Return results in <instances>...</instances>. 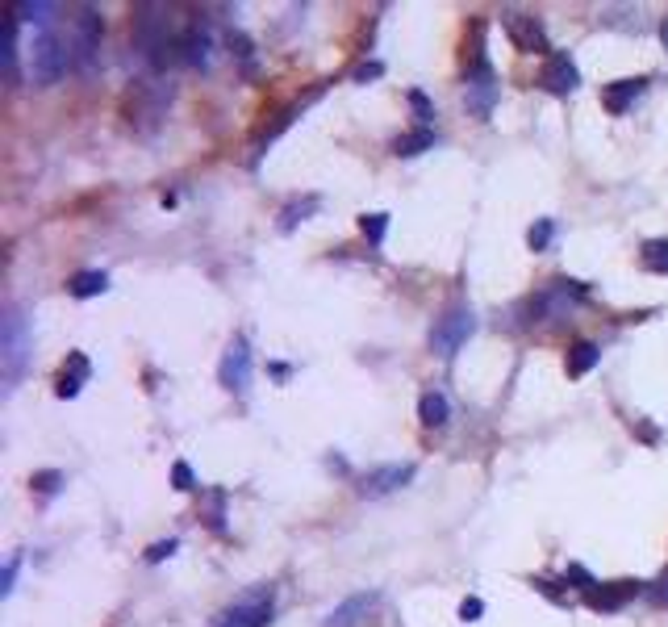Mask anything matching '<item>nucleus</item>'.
<instances>
[{
    "label": "nucleus",
    "mask_w": 668,
    "mask_h": 627,
    "mask_svg": "<svg viewBox=\"0 0 668 627\" xmlns=\"http://www.w3.org/2000/svg\"><path fill=\"white\" fill-rule=\"evenodd\" d=\"M502 30H505V38L514 42L518 55H552V42H547L543 21L531 17V13L505 9L502 13Z\"/></svg>",
    "instance_id": "nucleus-5"
},
{
    "label": "nucleus",
    "mask_w": 668,
    "mask_h": 627,
    "mask_svg": "<svg viewBox=\"0 0 668 627\" xmlns=\"http://www.w3.org/2000/svg\"><path fill=\"white\" fill-rule=\"evenodd\" d=\"M0 63H5V72H17V17L13 9L5 13V51H0Z\"/></svg>",
    "instance_id": "nucleus-22"
},
{
    "label": "nucleus",
    "mask_w": 668,
    "mask_h": 627,
    "mask_svg": "<svg viewBox=\"0 0 668 627\" xmlns=\"http://www.w3.org/2000/svg\"><path fill=\"white\" fill-rule=\"evenodd\" d=\"M431 147H434V134L426 130V126H418V130L397 134V138H393V155H405V159H410V155L431 151Z\"/></svg>",
    "instance_id": "nucleus-19"
},
{
    "label": "nucleus",
    "mask_w": 668,
    "mask_h": 627,
    "mask_svg": "<svg viewBox=\"0 0 668 627\" xmlns=\"http://www.w3.org/2000/svg\"><path fill=\"white\" fill-rule=\"evenodd\" d=\"M67 63H72V42L63 38L55 30H42L30 46V80L34 84H55L63 72H67Z\"/></svg>",
    "instance_id": "nucleus-3"
},
{
    "label": "nucleus",
    "mask_w": 668,
    "mask_h": 627,
    "mask_svg": "<svg viewBox=\"0 0 668 627\" xmlns=\"http://www.w3.org/2000/svg\"><path fill=\"white\" fill-rule=\"evenodd\" d=\"M539 84H543L547 93H555V96H568V93H576V84H581V72H576V63L568 59L564 51H552V55L543 59Z\"/></svg>",
    "instance_id": "nucleus-10"
},
{
    "label": "nucleus",
    "mask_w": 668,
    "mask_h": 627,
    "mask_svg": "<svg viewBox=\"0 0 668 627\" xmlns=\"http://www.w3.org/2000/svg\"><path fill=\"white\" fill-rule=\"evenodd\" d=\"M267 623H272V586L251 590L247 598H238L217 627H267Z\"/></svg>",
    "instance_id": "nucleus-8"
},
{
    "label": "nucleus",
    "mask_w": 668,
    "mask_h": 627,
    "mask_svg": "<svg viewBox=\"0 0 668 627\" xmlns=\"http://www.w3.org/2000/svg\"><path fill=\"white\" fill-rule=\"evenodd\" d=\"M217 380L226 393H243L251 385V343L238 335V339L226 343L222 351V364H217Z\"/></svg>",
    "instance_id": "nucleus-6"
},
{
    "label": "nucleus",
    "mask_w": 668,
    "mask_h": 627,
    "mask_svg": "<svg viewBox=\"0 0 668 627\" xmlns=\"http://www.w3.org/2000/svg\"><path fill=\"white\" fill-rule=\"evenodd\" d=\"M314 209H318V197H305V201H293V206H284V209H280V230L288 235V230L297 227V222H305Z\"/></svg>",
    "instance_id": "nucleus-23"
},
{
    "label": "nucleus",
    "mask_w": 668,
    "mask_h": 627,
    "mask_svg": "<svg viewBox=\"0 0 668 627\" xmlns=\"http://www.w3.org/2000/svg\"><path fill=\"white\" fill-rule=\"evenodd\" d=\"M639 264L656 272V277H668V238H648L643 251H639Z\"/></svg>",
    "instance_id": "nucleus-20"
},
{
    "label": "nucleus",
    "mask_w": 668,
    "mask_h": 627,
    "mask_svg": "<svg viewBox=\"0 0 668 627\" xmlns=\"http://www.w3.org/2000/svg\"><path fill=\"white\" fill-rule=\"evenodd\" d=\"M55 13H59V5H51V0H21V5H13V17L17 21H42L46 25Z\"/></svg>",
    "instance_id": "nucleus-21"
},
{
    "label": "nucleus",
    "mask_w": 668,
    "mask_h": 627,
    "mask_svg": "<svg viewBox=\"0 0 668 627\" xmlns=\"http://www.w3.org/2000/svg\"><path fill=\"white\" fill-rule=\"evenodd\" d=\"M101 34H105V21L96 9H80L72 17V59L80 63V67H88L93 63V55L101 51Z\"/></svg>",
    "instance_id": "nucleus-7"
},
{
    "label": "nucleus",
    "mask_w": 668,
    "mask_h": 627,
    "mask_svg": "<svg viewBox=\"0 0 668 627\" xmlns=\"http://www.w3.org/2000/svg\"><path fill=\"white\" fill-rule=\"evenodd\" d=\"M481 615H484V602H481V598H464V602H460V619H464V623H476Z\"/></svg>",
    "instance_id": "nucleus-29"
},
{
    "label": "nucleus",
    "mask_w": 668,
    "mask_h": 627,
    "mask_svg": "<svg viewBox=\"0 0 668 627\" xmlns=\"http://www.w3.org/2000/svg\"><path fill=\"white\" fill-rule=\"evenodd\" d=\"M30 485H34V490H38V494H46V498H51L55 490H59V485H63V473H59V469H46V473H34V481H30Z\"/></svg>",
    "instance_id": "nucleus-27"
},
{
    "label": "nucleus",
    "mask_w": 668,
    "mask_h": 627,
    "mask_svg": "<svg viewBox=\"0 0 668 627\" xmlns=\"http://www.w3.org/2000/svg\"><path fill=\"white\" fill-rule=\"evenodd\" d=\"M464 101L473 105L476 114L481 117H489V109H494V101H497V80H494V67L484 63V67H476V72H468L464 76Z\"/></svg>",
    "instance_id": "nucleus-12"
},
{
    "label": "nucleus",
    "mask_w": 668,
    "mask_h": 627,
    "mask_svg": "<svg viewBox=\"0 0 668 627\" xmlns=\"http://www.w3.org/2000/svg\"><path fill=\"white\" fill-rule=\"evenodd\" d=\"M93 377V364H88V356L84 351H72L67 356V364L59 369V377H55V393L59 398H75V393L84 389V380Z\"/></svg>",
    "instance_id": "nucleus-15"
},
{
    "label": "nucleus",
    "mask_w": 668,
    "mask_h": 627,
    "mask_svg": "<svg viewBox=\"0 0 668 627\" xmlns=\"http://www.w3.org/2000/svg\"><path fill=\"white\" fill-rule=\"evenodd\" d=\"M660 594H664V602H668V581H664V590H660Z\"/></svg>",
    "instance_id": "nucleus-34"
},
{
    "label": "nucleus",
    "mask_w": 668,
    "mask_h": 627,
    "mask_svg": "<svg viewBox=\"0 0 668 627\" xmlns=\"http://www.w3.org/2000/svg\"><path fill=\"white\" fill-rule=\"evenodd\" d=\"M473 330H476V314H473V309H468V306L447 309V314L434 322V330H431V351L447 360V356H455L464 343L473 339Z\"/></svg>",
    "instance_id": "nucleus-4"
},
{
    "label": "nucleus",
    "mask_w": 668,
    "mask_h": 627,
    "mask_svg": "<svg viewBox=\"0 0 668 627\" xmlns=\"http://www.w3.org/2000/svg\"><path fill=\"white\" fill-rule=\"evenodd\" d=\"M372 607H376V594H372V590H364V594H351V598H343L339 607L330 611L322 627H360L364 619L372 615Z\"/></svg>",
    "instance_id": "nucleus-14"
},
{
    "label": "nucleus",
    "mask_w": 668,
    "mask_h": 627,
    "mask_svg": "<svg viewBox=\"0 0 668 627\" xmlns=\"http://www.w3.org/2000/svg\"><path fill=\"white\" fill-rule=\"evenodd\" d=\"M372 76H381V63H364L360 72H355V80H372Z\"/></svg>",
    "instance_id": "nucleus-32"
},
{
    "label": "nucleus",
    "mask_w": 668,
    "mask_h": 627,
    "mask_svg": "<svg viewBox=\"0 0 668 627\" xmlns=\"http://www.w3.org/2000/svg\"><path fill=\"white\" fill-rule=\"evenodd\" d=\"M410 105H414V114H418V122H426V117H434L431 101H426V96H422L418 88H414V93H410Z\"/></svg>",
    "instance_id": "nucleus-30"
},
{
    "label": "nucleus",
    "mask_w": 668,
    "mask_h": 627,
    "mask_svg": "<svg viewBox=\"0 0 668 627\" xmlns=\"http://www.w3.org/2000/svg\"><path fill=\"white\" fill-rule=\"evenodd\" d=\"M635 594H639V581H606V586L597 581V586L585 594V602L593 611H602V615H614V611H623Z\"/></svg>",
    "instance_id": "nucleus-11"
},
{
    "label": "nucleus",
    "mask_w": 668,
    "mask_h": 627,
    "mask_svg": "<svg viewBox=\"0 0 668 627\" xmlns=\"http://www.w3.org/2000/svg\"><path fill=\"white\" fill-rule=\"evenodd\" d=\"M555 238V222L552 217H539L531 230H526V243H531V251H547Z\"/></svg>",
    "instance_id": "nucleus-25"
},
{
    "label": "nucleus",
    "mask_w": 668,
    "mask_h": 627,
    "mask_svg": "<svg viewBox=\"0 0 668 627\" xmlns=\"http://www.w3.org/2000/svg\"><path fill=\"white\" fill-rule=\"evenodd\" d=\"M360 235L368 238L372 248H381L384 235H389V214H364L360 217Z\"/></svg>",
    "instance_id": "nucleus-24"
},
{
    "label": "nucleus",
    "mask_w": 668,
    "mask_h": 627,
    "mask_svg": "<svg viewBox=\"0 0 668 627\" xmlns=\"http://www.w3.org/2000/svg\"><path fill=\"white\" fill-rule=\"evenodd\" d=\"M30 351H34V330L30 322L21 319V309H5L0 319V372H5V385H17L25 364H30Z\"/></svg>",
    "instance_id": "nucleus-1"
},
{
    "label": "nucleus",
    "mask_w": 668,
    "mask_h": 627,
    "mask_svg": "<svg viewBox=\"0 0 668 627\" xmlns=\"http://www.w3.org/2000/svg\"><path fill=\"white\" fill-rule=\"evenodd\" d=\"M414 481V464H381V469H368V473L360 477V485H355V494L360 498H384L393 494V490H401V485Z\"/></svg>",
    "instance_id": "nucleus-9"
},
{
    "label": "nucleus",
    "mask_w": 668,
    "mask_h": 627,
    "mask_svg": "<svg viewBox=\"0 0 668 627\" xmlns=\"http://www.w3.org/2000/svg\"><path fill=\"white\" fill-rule=\"evenodd\" d=\"M105 288H109V272H101V268H84V272H75V277L67 280V293L80 301L101 298Z\"/></svg>",
    "instance_id": "nucleus-17"
},
{
    "label": "nucleus",
    "mask_w": 668,
    "mask_h": 627,
    "mask_svg": "<svg viewBox=\"0 0 668 627\" xmlns=\"http://www.w3.org/2000/svg\"><path fill=\"white\" fill-rule=\"evenodd\" d=\"M585 298H589V288L581 285V280H568V277L547 280V285L534 293L531 314H539L543 322H564V319H573L576 309L585 306Z\"/></svg>",
    "instance_id": "nucleus-2"
},
{
    "label": "nucleus",
    "mask_w": 668,
    "mask_h": 627,
    "mask_svg": "<svg viewBox=\"0 0 668 627\" xmlns=\"http://www.w3.org/2000/svg\"><path fill=\"white\" fill-rule=\"evenodd\" d=\"M17 565H21V556H9V565H5V586H0V594H5V598L13 594V581H17Z\"/></svg>",
    "instance_id": "nucleus-31"
},
{
    "label": "nucleus",
    "mask_w": 668,
    "mask_h": 627,
    "mask_svg": "<svg viewBox=\"0 0 668 627\" xmlns=\"http://www.w3.org/2000/svg\"><path fill=\"white\" fill-rule=\"evenodd\" d=\"M418 419H422V427H447V419H452V406H447V398H443L439 389H431V393H422V401H418Z\"/></svg>",
    "instance_id": "nucleus-18"
},
{
    "label": "nucleus",
    "mask_w": 668,
    "mask_h": 627,
    "mask_svg": "<svg viewBox=\"0 0 668 627\" xmlns=\"http://www.w3.org/2000/svg\"><path fill=\"white\" fill-rule=\"evenodd\" d=\"M660 38H664V46H668V21H660Z\"/></svg>",
    "instance_id": "nucleus-33"
},
{
    "label": "nucleus",
    "mask_w": 668,
    "mask_h": 627,
    "mask_svg": "<svg viewBox=\"0 0 668 627\" xmlns=\"http://www.w3.org/2000/svg\"><path fill=\"white\" fill-rule=\"evenodd\" d=\"M175 548H180V540H155V544L146 548V561H151V565H159V561H167V556L175 552Z\"/></svg>",
    "instance_id": "nucleus-28"
},
{
    "label": "nucleus",
    "mask_w": 668,
    "mask_h": 627,
    "mask_svg": "<svg viewBox=\"0 0 668 627\" xmlns=\"http://www.w3.org/2000/svg\"><path fill=\"white\" fill-rule=\"evenodd\" d=\"M597 360H602V348H597V343H589V339H581V343H573V348H568L564 372L573 380H581V377H589V372L597 369Z\"/></svg>",
    "instance_id": "nucleus-16"
},
{
    "label": "nucleus",
    "mask_w": 668,
    "mask_h": 627,
    "mask_svg": "<svg viewBox=\"0 0 668 627\" xmlns=\"http://www.w3.org/2000/svg\"><path fill=\"white\" fill-rule=\"evenodd\" d=\"M643 88H648V76H635V80H614L602 88V109L614 117H623L631 109V105L643 96Z\"/></svg>",
    "instance_id": "nucleus-13"
},
{
    "label": "nucleus",
    "mask_w": 668,
    "mask_h": 627,
    "mask_svg": "<svg viewBox=\"0 0 668 627\" xmlns=\"http://www.w3.org/2000/svg\"><path fill=\"white\" fill-rule=\"evenodd\" d=\"M172 485L180 490V494L196 490V477H193V469H188V460H175V464H172Z\"/></svg>",
    "instance_id": "nucleus-26"
}]
</instances>
